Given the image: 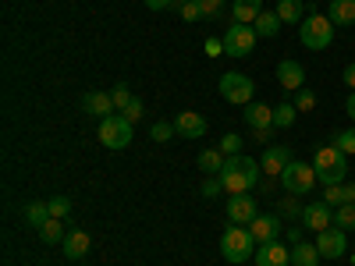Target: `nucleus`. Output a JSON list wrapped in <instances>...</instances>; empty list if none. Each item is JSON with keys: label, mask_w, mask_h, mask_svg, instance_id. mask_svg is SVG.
<instances>
[{"label": "nucleus", "mask_w": 355, "mask_h": 266, "mask_svg": "<svg viewBox=\"0 0 355 266\" xmlns=\"http://www.w3.org/2000/svg\"><path fill=\"white\" fill-rule=\"evenodd\" d=\"M40 238H43L46 245H61V242H64V224L57 220V217H50V220L40 227Z\"/></svg>", "instance_id": "nucleus-28"}, {"label": "nucleus", "mask_w": 355, "mask_h": 266, "mask_svg": "<svg viewBox=\"0 0 355 266\" xmlns=\"http://www.w3.org/2000/svg\"><path fill=\"white\" fill-rule=\"evenodd\" d=\"M256 217H259V210H256V199H252V195H231V199H227V220H231V224L249 227Z\"/></svg>", "instance_id": "nucleus-11"}, {"label": "nucleus", "mask_w": 355, "mask_h": 266, "mask_svg": "<svg viewBox=\"0 0 355 266\" xmlns=\"http://www.w3.org/2000/svg\"><path fill=\"white\" fill-rule=\"evenodd\" d=\"M316 249L323 259H341L348 252V231L341 227H327V231H320L316 234Z\"/></svg>", "instance_id": "nucleus-10"}, {"label": "nucleus", "mask_w": 355, "mask_h": 266, "mask_svg": "<svg viewBox=\"0 0 355 266\" xmlns=\"http://www.w3.org/2000/svg\"><path fill=\"white\" fill-rule=\"evenodd\" d=\"M146 8H150V11H167L171 0H146Z\"/></svg>", "instance_id": "nucleus-45"}, {"label": "nucleus", "mask_w": 355, "mask_h": 266, "mask_svg": "<svg viewBox=\"0 0 355 266\" xmlns=\"http://www.w3.org/2000/svg\"><path fill=\"white\" fill-rule=\"evenodd\" d=\"M288 242L299 245V242H302V227H291V231H288Z\"/></svg>", "instance_id": "nucleus-46"}, {"label": "nucleus", "mask_w": 355, "mask_h": 266, "mask_svg": "<svg viewBox=\"0 0 355 266\" xmlns=\"http://www.w3.org/2000/svg\"><path fill=\"white\" fill-rule=\"evenodd\" d=\"M256 266H291V249L274 238V242H263L256 249Z\"/></svg>", "instance_id": "nucleus-12"}, {"label": "nucleus", "mask_w": 355, "mask_h": 266, "mask_svg": "<svg viewBox=\"0 0 355 266\" xmlns=\"http://www.w3.org/2000/svg\"><path fill=\"white\" fill-rule=\"evenodd\" d=\"M295 199H299V195H291V199H284V202H281V213H284V217H299V220H302V210H299V202H295Z\"/></svg>", "instance_id": "nucleus-41"}, {"label": "nucleus", "mask_w": 355, "mask_h": 266, "mask_svg": "<svg viewBox=\"0 0 355 266\" xmlns=\"http://www.w3.org/2000/svg\"><path fill=\"white\" fill-rule=\"evenodd\" d=\"M121 114H125V117H128V121H132V125H135V121H139V117H142V114H146V107H142V100H139V96H135V100H132V103H128V107H125V110H121Z\"/></svg>", "instance_id": "nucleus-39"}, {"label": "nucleus", "mask_w": 355, "mask_h": 266, "mask_svg": "<svg viewBox=\"0 0 355 266\" xmlns=\"http://www.w3.org/2000/svg\"><path fill=\"white\" fill-rule=\"evenodd\" d=\"M196 163H199V170H202V174H210V177H220V167H224V153H220V150H202Z\"/></svg>", "instance_id": "nucleus-26"}, {"label": "nucleus", "mask_w": 355, "mask_h": 266, "mask_svg": "<svg viewBox=\"0 0 355 266\" xmlns=\"http://www.w3.org/2000/svg\"><path fill=\"white\" fill-rule=\"evenodd\" d=\"M341 78H345V85H348L352 93H355V64H348V68L341 71Z\"/></svg>", "instance_id": "nucleus-44"}, {"label": "nucleus", "mask_w": 355, "mask_h": 266, "mask_svg": "<svg viewBox=\"0 0 355 266\" xmlns=\"http://www.w3.org/2000/svg\"><path fill=\"white\" fill-rule=\"evenodd\" d=\"M288 163H291V150H288V145H266V153H263V160H259L263 174H270V177L284 174Z\"/></svg>", "instance_id": "nucleus-15"}, {"label": "nucleus", "mask_w": 355, "mask_h": 266, "mask_svg": "<svg viewBox=\"0 0 355 266\" xmlns=\"http://www.w3.org/2000/svg\"><path fill=\"white\" fill-rule=\"evenodd\" d=\"M220 153H224V157H234V153H242V135L227 132V135L220 139Z\"/></svg>", "instance_id": "nucleus-35"}, {"label": "nucleus", "mask_w": 355, "mask_h": 266, "mask_svg": "<svg viewBox=\"0 0 355 266\" xmlns=\"http://www.w3.org/2000/svg\"><path fill=\"white\" fill-rule=\"evenodd\" d=\"M82 110H85V114H93V117H100V121H103V117H110L117 107H114L110 93H85V96H82Z\"/></svg>", "instance_id": "nucleus-17"}, {"label": "nucleus", "mask_w": 355, "mask_h": 266, "mask_svg": "<svg viewBox=\"0 0 355 266\" xmlns=\"http://www.w3.org/2000/svg\"><path fill=\"white\" fill-rule=\"evenodd\" d=\"M110 100H114V107H117V110H125V107H128L135 96L128 93V85L121 82V85H114V89H110Z\"/></svg>", "instance_id": "nucleus-34"}, {"label": "nucleus", "mask_w": 355, "mask_h": 266, "mask_svg": "<svg viewBox=\"0 0 355 266\" xmlns=\"http://www.w3.org/2000/svg\"><path fill=\"white\" fill-rule=\"evenodd\" d=\"M284 21L277 18V11H263L259 18H256V36H263V39H270V36H277V28H281Z\"/></svg>", "instance_id": "nucleus-27"}, {"label": "nucleus", "mask_w": 355, "mask_h": 266, "mask_svg": "<svg viewBox=\"0 0 355 266\" xmlns=\"http://www.w3.org/2000/svg\"><path fill=\"white\" fill-rule=\"evenodd\" d=\"M334 145L345 153V157H355V128H345V132H334Z\"/></svg>", "instance_id": "nucleus-31"}, {"label": "nucleus", "mask_w": 355, "mask_h": 266, "mask_svg": "<svg viewBox=\"0 0 355 266\" xmlns=\"http://www.w3.org/2000/svg\"><path fill=\"white\" fill-rule=\"evenodd\" d=\"M295 117H299L295 103H277V107H274V125H277V128H291Z\"/></svg>", "instance_id": "nucleus-30"}, {"label": "nucleus", "mask_w": 355, "mask_h": 266, "mask_svg": "<svg viewBox=\"0 0 355 266\" xmlns=\"http://www.w3.org/2000/svg\"><path fill=\"white\" fill-rule=\"evenodd\" d=\"M234 21L242 25H256V18L263 15V0H234Z\"/></svg>", "instance_id": "nucleus-22"}, {"label": "nucleus", "mask_w": 355, "mask_h": 266, "mask_svg": "<svg viewBox=\"0 0 355 266\" xmlns=\"http://www.w3.org/2000/svg\"><path fill=\"white\" fill-rule=\"evenodd\" d=\"M174 132L182 135V139H202V135H206V117L196 114V110L178 114V117H174Z\"/></svg>", "instance_id": "nucleus-14"}, {"label": "nucleus", "mask_w": 355, "mask_h": 266, "mask_svg": "<svg viewBox=\"0 0 355 266\" xmlns=\"http://www.w3.org/2000/svg\"><path fill=\"white\" fill-rule=\"evenodd\" d=\"M249 231H252L256 245L274 242V238H281V217H277V213H259V217L249 224Z\"/></svg>", "instance_id": "nucleus-13"}, {"label": "nucleus", "mask_w": 355, "mask_h": 266, "mask_svg": "<svg viewBox=\"0 0 355 266\" xmlns=\"http://www.w3.org/2000/svg\"><path fill=\"white\" fill-rule=\"evenodd\" d=\"M185 4H189V0H171V8H178V11H182Z\"/></svg>", "instance_id": "nucleus-48"}, {"label": "nucleus", "mask_w": 355, "mask_h": 266, "mask_svg": "<svg viewBox=\"0 0 355 266\" xmlns=\"http://www.w3.org/2000/svg\"><path fill=\"white\" fill-rule=\"evenodd\" d=\"M21 220H25L28 227H36V231H40V227L50 220V206H46V202H28L25 210H21Z\"/></svg>", "instance_id": "nucleus-24"}, {"label": "nucleus", "mask_w": 355, "mask_h": 266, "mask_svg": "<svg viewBox=\"0 0 355 266\" xmlns=\"http://www.w3.org/2000/svg\"><path fill=\"white\" fill-rule=\"evenodd\" d=\"M61 245H64V256H68V259H85L89 249H93V242H89L85 231H68Z\"/></svg>", "instance_id": "nucleus-19"}, {"label": "nucleus", "mask_w": 355, "mask_h": 266, "mask_svg": "<svg viewBox=\"0 0 355 266\" xmlns=\"http://www.w3.org/2000/svg\"><path fill=\"white\" fill-rule=\"evenodd\" d=\"M256 238H252V231L249 227H239V224H231L224 231V238H220V256L227 263H249V256H256Z\"/></svg>", "instance_id": "nucleus-3"}, {"label": "nucleus", "mask_w": 355, "mask_h": 266, "mask_svg": "<svg viewBox=\"0 0 355 266\" xmlns=\"http://www.w3.org/2000/svg\"><path fill=\"white\" fill-rule=\"evenodd\" d=\"M46 206H50V217H57V220H68V213H71V199L68 195H53Z\"/></svg>", "instance_id": "nucleus-32"}, {"label": "nucleus", "mask_w": 355, "mask_h": 266, "mask_svg": "<svg viewBox=\"0 0 355 266\" xmlns=\"http://www.w3.org/2000/svg\"><path fill=\"white\" fill-rule=\"evenodd\" d=\"M256 28L252 25H242V21H234L227 25V33H224V53L227 57H249L256 50Z\"/></svg>", "instance_id": "nucleus-8"}, {"label": "nucleus", "mask_w": 355, "mask_h": 266, "mask_svg": "<svg viewBox=\"0 0 355 266\" xmlns=\"http://www.w3.org/2000/svg\"><path fill=\"white\" fill-rule=\"evenodd\" d=\"M174 135H178V132H174V125H167V121H157L153 132H150L153 142H167V139H174Z\"/></svg>", "instance_id": "nucleus-36"}, {"label": "nucleus", "mask_w": 355, "mask_h": 266, "mask_svg": "<svg viewBox=\"0 0 355 266\" xmlns=\"http://www.w3.org/2000/svg\"><path fill=\"white\" fill-rule=\"evenodd\" d=\"M199 8H202V18H217L224 11V0H199Z\"/></svg>", "instance_id": "nucleus-38"}, {"label": "nucleus", "mask_w": 355, "mask_h": 266, "mask_svg": "<svg viewBox=\"0 0 355 266\" xmlns=\"http://www.w3.org/2000/svg\"><path fill=\"white\" fill-rule=\"evenodd\" d=\"M277 18L281 21H306V4L302 0H277Z\"/></svg>", "instance_id": "nucleus-25"}, {"label": "nucleus", "mask_w": 355, "mask_h": 266, "mask_svg": "<svg viewBox=\"0 0 355 266\" xmlns=\"http://www.w3.org/2000/svg\"><path fill=\"white\" fill-rule=\"evenodd\" d=\"M320 249L316 242H299V245H291V266H320Z\"/></svg>", "instance_id": "nucleus-20"}, {"label": "nucleus", "mask_w": 355, "mask_h": 266, "mask_svg": "<svg viewBox=\"0 0 355 266\" xmlns=\"http://www.w3.org/2000/svg\"><path fill=\"white\" fill-rule=\"evenodd\" d=\"M281 185H284V192L288 195H306V192H313L316 188V170H313V163H288L284 167V174H281Z\"/></svg>", "instance_id": "nucleus-7"}, {"label": "nucleus", "mask_w": 355, "mask_h": 266, "mask_svg": "<svg viewBox=\"0 0 355 266\" xmlns=\"http://www.w3.org/2000/svg\"><path fill=\"white\" fill-rule=\"evenodd\" d=\"M132 135H135V125L125 114H110V117L100 121V142L107 145V150H125V145L132 142Z\"/></svg>", "instance_id": "nucleus-5"}, {"label": "nucleus", "mask_w": 355, "mask_h": 266, "mask_svg": "<svg viewBox=\"0 0 355 266\" xmlns=\"http://www.w3.org/2000/svg\"><path fill=\"white\" fill-rule=\"evenodd\" d=\"M259 174H263L259 160H252V157H245V153H234V157H224L220 185H224V192H231V195H249V188L259 181Z\"/></svg>", "instance_id": "nucleus-1"}, {"label": "nucleus", "mask_w": 355, "mask_h": 266, "mask_svg": "<svg viewBox=\"0 0 355 266\" xmlns=\"http://www.w3.org/2000/svg\"><path fill=\"white\" fill-rule=\"evenodd\" d=\"M302 227L306 231H327V227H334V206H327V202H306L302 206Z\"/></svg>", "instance_id": "nucleus-9"}, {"label": "nucleus", "mask_w": 355, "mask_h": 266, "mask_svg": "<svg viewBox=\"0 0 355 266\" xmlns=\"http://www.w3.org/2000/svg\"><path fill=\"white\" fill-rule=\"evenodd\" d=\"M352 263H355V252H352Z\"/></svg>", "instance_id": "nucleus-49"}, {"label": "nucleus", "mask_w": 355, "mask_h": 266, "mask_svg": "<svg viewBox=\"0 0 355 266\" xmlns=\"http://www.w3.org/2000/svg\"><path fill=\"white\" fill-rule=\"evenodd\" d=\"M206 199H217L220 192H224V185H220V177H206V181H202V188H199Z\"/></svg>", "instance_id": "nucleus-37"}, {"label": "nucleus", "mask_w": 355, "mask_h": 266, "mask_svg": "<svg viewBox=\"0 0 355 266\" xmlns=\"http://www.w3.org/2000/svg\"><path fill=\"white\" fill-rule=\"evenodd\" d=\"M313 107H316V93H313V89H306V85H302L299 93H295V110H306V114H309Z\"/></svg>", "instance_id": "nucleus-33"}, {"label": "nucleus", "mask_w": 355, "mask_h": 266, "mask_svg": "<svg viewBox=\"0 0 355 266\" xmlns=\"http://www.w3.org/2000/svg\"><path fill=\"white\" fill-rule=\"evenodd\" d=\"M224 53V39H206V57H220Z\"/></svg>", "instance_id": "nucleus-42"}, {"label": "nucleus", "mask_w": 355, "mask_h": 266, "mask_svg": "<svg viewBox=\"0 0 355 266\" xmlns=\"http://www.w3.org/2000/svg\"><path fill=\"white\" fill-rule=\"evenodd\" d=\"M182 18H185V21H199V18H202V8H199V0H189V4L182 8Z\"/></svg>", "instance_id": "nucleus-40"}, {"label": "nucleus", "mask_w": 355, "mask_h": 266, "mask_svg": "<svg viewBox=\"0 0 355 266\" xmlns=\"http://www.w3.org/2000/svg\"><path fill=\"white\" fill-rule=\"evenodd\" d=\"M323 202L327 206H348V202H355V185H327L323 188Z\"/></svg>", "instance_id": "nucleus-23"}, {"label": "nucleus", "mask_w": 355, "mask_h": 266, "mask_svg": "<svg viewBox=\"0 0 355 266\" xmlns=\"http://www.w3.org/2000/svg\"><path fill=\"white\" fill-rule=\"evenodd\" d=\"M252 93H256V85H252L249 75H242V71H227V75H220V96H224L227 103H234V107H249V103H252Z\"/></svg>", "instance_id": "nucleus-6"}, {"label": "nucleus", "mask_w": 355, "mask_h": 266, "mask_svg": "<svg viewBox=\"0 0 355 266\" xmlns=\"http://www.w3.org/2000/svg\"><path fill=\"white\" fill-rule=\"evenodd\" d=\"M245 125L252 128V132H259V128H270L274 125V107L270 103H249L245 107Z\"/></svg>", "instance_id": "nucleus-18"}, {"label": "nucleus", "mask_w": 355, "mask_h": 266, "mask_svg": "<svg viewBox=\"0 0 355 266\" xmlns=\"http://www.w3.org/2000/svg\"><path fill=\"white\" fill-rule=\"evenodd\" d=\"M277 82H281V89H291V93H299L302 82H306L302 64H299V61H281V64H277Z\"/></svg>", "instance_id": "nucleus-16"}, {"label": "nucleus", "mask_w": 355, "mask_h": 266, "mask_svg": "<svg viewBox=\"0 0 355 266\" xmlns=\"http://www.w3.org/2000/svg\"><path fill=\"white\" fill-rule=\"evenodd\" d=\"M334 227H341V231H355V202H348V206H334Z\"/></svg>", "instance_id": "nucleus-29"}, {"label": "nucleus", "mask_w": 355, "mask_h": 266, "mask_svg": "<svg viewBox=\"0 0 355 266\" xmlns=\"http://www.w3.org/2000/svg\"><path fill=\"white\" fill-rule=\"evenodd\" d=\"M299 39L306 50H327L334 43V21L327 15H309L299 25Z\"/></svg>", "instance_id": "nucleus-4"}, {"label": "nucleus", "mask_w": 355, "mask_h": 266, "mask_svg": "<svg viewBox=\"0 0 355 266\" xmlns=\"http://www.w3.org/2000/svg\"><path fill=\"white\" fill-rule=\"evenodd\" d=\"M274 128H277V125H270V128H259V132H256L252 139H256V142H266V145H270V139H274Z\"/></svg>", "instance_id": "nucleus-43"}, {"label": "nucleus", "mask_w": 355, "mask_h": 266, "mask_svg": "<svg viewBox=\"0 0 355 266\" xmlns=\"http://www.w3.org/2000/svg\"><path fill=\"white\" fill-rule=\"evenodd\" d=\"M313 170H316V181L323 188H327V185H341L345 177H348V157L331 142V145H323V150H316Z\"/></svg>", "instance_id": "nucleus-2"}, {"label": "nucleus", "mask_w": 355, "mask_h": 266, "mask_svg": "<svg viewBox=\"0 0 355 266\" xmlns=\"http://www.w3.org/2000/svg\"><path fill=\"white\" fill-rule=\"evenodd\" d=\"M327 18L334 25H355V0H331V4H327Z\"/></svg>", "instance_id": "nucleus-21"}, {"label": "nucleus", "mask_w": 355, "mask_h": 266, "mask_svg": "<svg viewBox=\"0 0 355 266\" xmlns=\"http://www.w3.org/2000/svg\"><path fill=\"white\" fill-rule=\"evenodd\" d=\"M345 110H348V117H352V121H355V93L345 100Z\"/></svg>", "instance_id": "nucleus-47"}]
</instances>
